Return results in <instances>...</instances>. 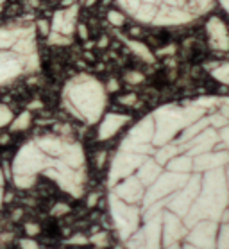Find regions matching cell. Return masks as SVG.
<instances>
[{
  "mask_svg": "<svg viewBox=\"0 0 229 249\" xmlns=\"http://www.w3.org/2000/svg\"><path fill=\"white\" fill-rule=\"evenodd\" d=\"M138 102V95L136 93H123V95L118 97V104H122L125 108H131Z\"/></svg>",
  "mask_w": 229,
  "mask_h": 249,
  "instance_id": "e0dca14e",
  "label": "cell"
},
{
  "mask_svg": "<svg viewBox=\"0 0 229 249\" xmlns=\"http://www.w3.org/2000/svg\"><path fill=\"white\" fill-rule=\"evenodd\" d=\"M99 45H101V47H106L107 45V40H106V38H101V43H99Z\"/></svg>",
  "mask_w": 229,
  "mask_h": 249,
  "instance_id": "f546056e",
  "label": "cell"
},
{
  "mask_svg": "<svg viewBox=\"0 0 229 249\" xmlns=\"http://www.w3.org/2000/svg\"><path fill=\"white\" fill-rule=\"evenodd\" d=\"M75 4V0H61V7H70Z\"/></svg>",
  "mask_w": 229,
  "mask_h": 249,
  "instance_id": "4316f807",
  "label": "cell"
},
{
  "mask_svg": "<svg viewBox=\"0 0 229 249\" xmlns=\"http://www.w3.org/2000/svg\"><path fill=\"white\" fill-rule=\"evenodd\" d=\"M131 124V115L117 113V111H107L102 115V119L97 122V140L107 142L113 140L115 136L123 131Z\"/></svg>",
  "mask_w": 229,
  "mask_h": 249,
  "instance_id": "277c9868",
  "label": "cell"
},
{
  "mask_svg": "<svg viewBox=\"0 0 229 249\" xmlns=\"http://www.w3.org/2000/svg\"><path fill=\"white\" fill-rule=\"evenodd\" d=\"M15 119V113H13V109L4 104V102H0V129H4L7 125L11 124V120Z\"/></svg>",
  "mask_w": 229,
  "mask_h": 249,
  "instance_id": "5bb4252c",
  "label": "cell"
},
{
  "mask_svg": "<svg viewBox=\"0 0 229 249\" xmlns=\"http://www.w3.org/2000/svg\"><path fill=\"white\" fill-rule=\"evenodd\" d=\"M79 2H84V0H79Z\"/></svg>",
  "mask_w": 229,
  "mask_h": 249,
  "instance_id": "4dcf8cb0",
  "label": "cell"
},
{
  "mask_svg": "<svg viewBox=\"0 0 229 249\" xmlns=\"http://www.w3.org/2000/svg\"><path fill=\"white\" fill-rule=\"evenodd\" d=\"M104 88H106L107 95H109V93H117V91H120L122 85H120V81H118L117 77H109V79L104 83Z\"/></svg>",
  "mask_w": 229,
  "mask_h": 249,
  "instance_id": "ac0fdd59",
  "label": "cell"
},
{
  "mask_svg": "<svg viewBox=\"0 0 229 249\" xmlns=\"http://www.w3.org/2000/svg\"><path fill=\"white\" fill-rule=\"evenodd\" d=\"M31 124H33V113H31L29 109H25L22 113L15 115V119H13L11 124H9V129H11L13 133H22V131H27L29 127H31Z\"/></svg>",
  "mask_w": 229,
  "mask_h": 249,
  "instance_id": "30bf717a",
  "label": "cell"
},
{
  "mask_svg": "<svg viewBox=\"0 0 229 249\" xmlns=\"http://www.w3.org/2000/svg\"><path fill=\"white\" fill-rule=\"evenodd\" d=\"M47 41L49 45H56V47H68L72 43V36H67V34L56 33V31H51V34L47 36Z\"/></svg>",
  "mask_w": 229,
  "mask_h": 249,
  "instance_id": "4fadbf2b",
  "label": "cell"
},
{
  "mask_svg": "<svg viewBox=\"0 0 229 249\" xmlns=\"http://www.w3.org/2000/svg\"><path fill=\"white\" fill-rule=\"evenodd\" d=\"M107 210L123 249H229V97L163 104L131 125Z\"/></svg>",
  "mask_w": 229,
  "mask_h": 249,
  "instance_id": "6da1fadb",
  "label": "cell"
},
{
  "mask_svg": "<svg viewBox=\"0 0 229 249\" xmlns=\"http://www.w3.org/2000/svg\"><path fill=\"white\" fill-rule=\"evenodd\" d=\"M91 242L95 244L97 248H104L107 244V233L101 231V233H97V235H93V237H91Z\"/></svg>",
  "mask_w": 229,
  "mask_h": 249,
  "instance_id": "7402d4cb",
  "label": "cell"
},
{
  "mask_svg": "<svg viewBox=\"0 0 229 249\" xmlns=\"http://www.w3.org/2000/svg\"><path fill=\"white\" fill-rule=\"evenodd\" d=\"M217 2H218V6L222 7L224 11H226L229 15V0H217Z\"/></svg>",
  "mask_w": 229,
  "mask_h": 249,
  "instance_id": "484cf974",
  "label": "cell"
},
{
  "mask_svg": "<svg viewBox=\"0 0 229 249\" xmlns=\"http://www.w3.org/2000/svg\"><path fill=\"white\" fill-rule=\"evenodd\" d=\"M141 2H147V4H154V6H159L161 0H141Z\"/></svg>",
  "mask_w": 229,
  "mask_h": 249,
  "instance_id": "f1b7e54d",
  "label": "cell"
},
{
  "mask_svg": "<svg viewBox=\"0 0 229 249\" xmlns=\"http://www.w3.org/2000/svg\"><path fill=\"white\" fill-rule=\"evenodd\" d=\"M61 104L73 119L88 125L97 124L106 113L107 91L104 83L89 74H79L63 88Z\"/></svg>",
  "mask_w": 229,
  "mask_h": 249,
  "instance_id": "3957f363",
  "label": "cell"
},
{
  "mask_svg": "<svg viewBox=\"0 0 229 249\" xmlns=\"http://www.w3.org/2000/svg\"><path fill=\"white\" fill-rule=\"evenodd\" d=\"M77 4L70 7H61L52 15L51 20V31L72 36L75 33V25H77Z\"/></svg>",
  "mask_w": 229,
  "mask_h": 249,
  "instance_id": "52a82bcc",
  "label": "cell"
},
{
  "mask_svg": "<svg viewBox=\"0 0 229 249\" xmlns=\"http://www.w3.org/2000/svg\"><path fill=\"white\" fill-rule=\"evenodd\" d=\"M208 43L213 51L229 52V25L217 15H211L204 23Z\"/></svg>",
  "mask_w": 229,
  "mask_h": 249,
  "instance_id": "5b68a950",
  "label": "cell"
},
{
  "mask_svg": "<svg viewBox=\"0 0 229 249\" xmlns=\"http://www.w3.org/2000/svg\"><path fill=\"white\" fill-rule=\"evenodd\" d=\"M97 2H99V0H84L83 4H84L86 7H93V6L97 4Z\"/></svg>",
  "mask_w": 229,
  "mask_h": 249,
  "instance_id": "83f0119b",
  "label": "cell"
},
{
  "mask_svg": "<svg viewBox=\"0 0 229 249\" xmlns=\"http://www.w3.org/2000/svg\"><path fill=\"white\" fill-rule=\"evenodd\" d=\"M75 33H77L79 40L86 41L89 38V31H88V25H86V23H77V25H75Z\"/></svg>",
  "mask_w": 229,
  "mask_h": 249,
  "instance_id": "44dd1931",
  "label": "cell"
},
{
  "mask_svg": "<svg viewBox=\"0 0 229 249\" xmlns=\"http://www.w3.org/2000/svg\"><path fill=\"white\" fill-rule=\"evenodd\" d=\"M34 31H38L41 36H49L51 34V20H47V18H39L36 20V25H34Z\"/></svg>",
  "mask_w": 229,
  "mask_h": 249,
  "instance_id": "2e32d148",
  "label": "cell"
},
{
  "mask_svg": "<svg viewBox=\"0 0 229 249\" xmlns=\"http://www.w3.org/2000/svg\"><path fill=\"white\" fill-rule=\"evenodd\" d=\"M9 170L13 185L20 190H31L39 178H47L73 199L83 197L88 179L83 145L61 135H39L25 142Z\"/></svg>",
  "mask_w": 229,
  "mask_h": 249,
  "instance_id": "7a4b0ae2",
  "label": "cell"
},
{
  "mask_svg": "<svg viewBox=\"0 0 229 249\" xmlns=\"http://www.w3.org/2000/svg\"><path fill=\"white\" fill-rule=\"evenodd\" d=\"M195 18V15L185 7H172V6H163L158 7V13L154 20H152V25L156 27H172V25H185V23H190L192 20Z\"/></svg>",
  "mask_w": 229,
  "mask_h": 249,
  "instance_id": "8992f818",
  "label": "cell"
},
{
  "mask_svg": "<svg viewBox=\"0 0 229 249\" xmlns=\"http://www.w3.org/2000/svg\"><path fill=\"white\" fill-rule=\"evenodd\" d=\"M104 161H107V153H106V151H102V153L97 154V167H99V169H102Z\"/></svg>",
  "mask_w": 229,
  "mask_h": 249,
  "instance_id": "d4e9b609",
  "label": "cell"
},
{
  "mask_svg": "<svg viewBox=\"0 0 229 249\" xmlns=\"http://www.w3.org/2000/svg\"><path fill=\"white\" fill-rule=\"evenodd\" d=\"M210 75H211L217 83H220V85L229 86V61H224V63L215 65V68H211Z\"/></svg>",
  "mask_w": 229,
  "mask_h": 249,
  "instance_id": "8fae6325",
  "label": "cell"
},
{
  "mask_svg": "<svg viewBox=\"0 0 229 249\" xmlns=\"http://www.w3.org/2000/svg\"><path fill=\"white\" fill-rule=\"evenodd\" d=\"M25 233L29 237H36L39 233V226L38 224H25Z\"/></svg>",
  "mask_w": 229,
  "mask_h": 249,
  "instance_id": "cb8c5ba5",
  "label": "cell"
},
{
  "mask_svg": "<svg viewBox=\"0 0 229 249\" xmlns=\"http://www.w3.org/2000/svg\"><path fill=\"white\" fill-rule=\"evenodd\" d=\"M156 13H158V6L141 2L140 6L134 9V13L131 15V17L140 23H152V20H154V17H156Z\"/></svg>",
  "mask_w": 229,
  "mask_h": 249,
  "instance_id": "9c48e42d",
  "label": "cell"
},
{
  "mask_svg": "<svg viewBox=\"0 0 229 249\" xmlns=\"http://www.w3.org/2000/svg\"><path fill=\"white\" fill-rule=\"evenodd\" d=\"M106 18H107V23L115 29L123 27V23L127 20L125 11H122V9H109V11L106 13Z\"/></svg>",
  "mask_w": 229,
  "mask_h": 249,
  "instance_id": "7c38bea8",
  "label": "cell"
},
{
  "mask_svg": "<svg viewBox=\"0 0 229 249\" xmlns=\"http://www.w3.org/2000/svg\"><path fill=\"white\" fill-rule=\"evenodd\" d=\"M20 249H39V244L34 237H27L20 240Z\"/></svg>",
  "mask_w": 229,
  "mask_h": 249,
  "instance_id": "ffe728a7",
  "label": "cell"
},
{
  "mask_svg": "<svg viewBox=\"0 0 229 249\" xmlns=\"http://www.w3.org/2000/svg\"><path fill=\"white\" fill-rule=\"evenodd\" d=\"M123 81H125L129 86H138L145 81V75L141 74L140 70H127V72L123 74Z\"/></svg>",
  "mask_w": 229,
  "mask_h": 249,
  "instance_id": "9a60e30c",
  "label": "cell"
},
{
  "mask_svg": "<svg viewBox=\"0 0 229 249\" xmlns=\"http://www.w3.org/2000/svg\"><path fill=\"white\" fill-rule=\"evenodd\" d=\"M123 41H125V45H127V49L133 54H136V56L140 57L143 63H154L156 61V56H154V52L151 51V47L145 45L143 41L140 40H134V38H123Z\"/></svg>",
  "mask_w": 229,
  "mask_h": 249,
  "instance_id": "ba28073f",
  "label": "cell"
},
{
  "mask_svg": "<svg viewBox=\"0 0 229 249\" xmlns=\"http://www.w3.org/2000/svg\"><path fill=\"white\" fill-rule=\"evenodd\" d=\"M163 6H172V7H185L188 6V0H161Z\"/></svg>",
  "mask_w": 229,
  "mask_h": 249,
  "instance_id": "603a6c76",
  "label": "cell"
},
{
  "mask_svg": "<svg viewBox=\"0 0 229 249\" xmlns=\"http://www.w3.org/2000/svg\"><path fill=\"white\" fill-rule=\"evenodd\" d=\"M6 174H4V169H0V208L2 204L6 203Z\"/></svg>",
  "mask_w": 229,
  "mask_h": 249,
  "instance_id": "d6986e66",
  "label": "cell"
}]
</instances>
